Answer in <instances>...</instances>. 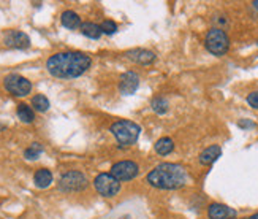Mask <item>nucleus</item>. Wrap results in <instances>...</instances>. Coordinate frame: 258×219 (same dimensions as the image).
<instances>
[{
	"mask_svg": "<svg viewBox=\"0 0 258 219\" xmlns=\"http://www.w3.org/2000/svg\"><path fill=\"white\" fill-rule=\"evenodd\" d=\"M125 57L128 61H132L138 65H151L157 56H155V52L151 49H146V48H133V49H128L125 51Z\"/></svg>",
	"mask_w": 258,
	"mask_h": 219,
	"instance_id": "nucleus-11",
	"label": "nucleus"
},
{
	"mask_svg": "<svg viewBox=\"0 0 258 219\" xmlns=\"http://www.w3.org/2000/svg\"><path fill=\"white\" fill-rule=\"evenodd\" d=\"M255 122L250 121V119H241L239 122H237V127L239 129H244V130H249V129H255Z\"/></svg>",
	"mask_w": 258,
	"mask_h": 219,
	"instance_id": "nucleus-24",
	"label": "nucleus"
},
{
	"mask_svg": "<svg viewBox=\"0 0 258 219\" xmlns=\"http://www.w3.org/2000/svg\"><path fill=\"white\" fill-rule=\"evenodd\" d=\"M94 188L101 197L111 198L119 194L120 181H117L111 173H98L94 180Z\"/></svg>",
	"mask_w": 258,
	"mask_h": 219,
	"instance_id": "nucleus-6",
	"label": "nucleus"
},
{
	"mask_svg": "<svg viewBox=\"0 0 258 219\" xmlns=\"http://www.w3.org/2000/svg\"><path fill=\"white\" fill-rule=\"evenodd\" d=\"M81 34H83L84 37L87 38H91V40H98L101 35H103V32H101V27H100V24H95V23H83L81 24Z\"/></svg>",
	"mask_w": 258,
	"mask_h": 219,
	"instance_id": "nucleus-16",
	"label": "nucleus"
},
{
	"mask_svg": "<svg viewBox=\"0 0 258 219\" xmlns=\"http://www.w3.org/2000/svg\"><path fill=\"white\" fill-rule=\"evenodd\" d=\"M140 88V76L133 70L122 73L119 78V92L124 96H132Z\"/></svg>",
	"mask_w": 258,
	"mask_h": 219,
	"instance_id": "nucleus-9",
	"label": "nucleus"
},
{
	"mask_svg": "<svg viewBox=\"0 0 258 219\" xmlns=\"http://www.w3.org/2000/svg\"><path fill=\"white\" fill-rule=\"evenodd\" d=\"M246 219H258V213H255V215H252V216H249V218H246Z\"/></svg>",
	"mask_w": 258,
	"mask_h": 219,
	"instance_id": "nucleus-25",
	"label": "nucleus"
},
{
	"mask_svg": "<svg viewBox=\"0 0 258 219\" xmlns=\"http://www.w3.org/2000/svg\"><path fill=\"white\" fill-rule=\"evenodd\" d=\"M110 132L116 138V142L122 148H128V146H133L138 142L140 134H141V127L133 121H128V119H120L116 121L111 127Z\"/></svg>",
	"mask_w": 258,
	"mask_h": 219,
	"instance_id": "nucleus-3",
	"label": "nucleus"
},
{
	"mask_svg": "<svg viewBox=\"0 0 258 219\" xmlns=\"http://www.w3.org/2000/svg\"><path fill=\"white\" fill-rule=\"evenodd\" d=\"M222 156V148L219 145H211L206 149H203L198 156V161L201 165H212L217 159Z\"/></svg>",
	"mask_w": 258,
	"mask_h": 219,
	"instance_id": "nucleus-13",
	"label": "nucleus"
},
{
	"mask_svg": "<svg viewBox=\"0 0 258 219\" xmlns=\"http://www.w3.org/2000/svg\"><path fill=\"white\" fill-rule=\"evenodd\" d=\"M125 219H128V218H125Z\"/></svg>",
	"mask_w": 258,
	"mask_h": 219,
	"instance_id": "nucleus-29",
	"label": "nucleus"
},
{
	"mask_svg": "<svg viewBox=\"0 0 258 219\" xmlns=\"http://www.w3.org/2000/svg\"><path fill=\"white\" fill-rule=\"evenodd\" d=\"M60 23L65 29H70V30H74V29H79L81 27V18L78 13H74L73 10H65L62 15H60Z\"/></svg>",
	"mask_w": 258,
	"mask_h": 219,
	"instance_id": "nucleus-14",
	"label": "nucleus"
},
{
	"mask_svg": "<svg viewBox=\"0 0 258 219\" xmlns=\"http://www.w3.org/2000/svg\"><path fill=\"white\" fill-rule=\"evenodd\" d=\"M16 115L24 124H30V122H33V119H35V113H33V108L29 107L27 103H19L18 105Z\"/></svg>",
	"mask_w": 258,
	"mask_h": 219,
	"instance_id": "nucleus-18",
	"label": "nucleus"
},
{
	"mask_svg": "<svg viewBox=\"0 0 258 219\" xmlns=\"http://www.w3.org/2000/svg\"><path fill=\"white\" fill-rule=\"evenodd\" d=\"M87 186H89V181H87V176L79 170H70L60 176L59 180V189L62 192H81L84 191Z\"/></svg>",
	"mask_w": 258,
	"mask_h": 219,
	"instance_id": "nucleus-5",
	"label": "nucleus"
},
{
	"mask_svg": "<svg viewBox=\"0 0 258 219\" xmlns=\"http://www.w3.org/2000/svg\"><path fill=\"white\" fill-rule=\"evenodd\" d=\"M92 57L81 51H62L52 54L46 61V70L54 78H79L91 69Z\"/></svg>",
	"mask_w": 258,
	"mask_h": 219,
	"instance_id": "nucleus-1",
	"label": "nucleus"
},
{
	"mask_svg": "<svg viewBox=\"0 0 258 219\" xmlns=\"http://www.w3.org/2000/svg\"><path fill=\"white\" fill-rule=\"evenodd\" d=\"M257 45H258V40H257Z\"/></svg>",
	"mask_w": 258,
	"mask_h": 219,
	"instance_id": "nucleus-28",
	"label": "nucleus"
},
{
	"mask_svg": "<svg viewBox=\"0 0 258 219\" xmlns=\"http://www.w3.org/2000/svg\"><path fill=\"white\" fill-rule=\"evenodd\" d=\"M100 27H101V32L106 35H114L119 30V25L114 23L113 19H105V21L100 24Z\"/></svg>",
	"mask_w": 258,
	"mask_h": 219,
	"instance_id": "nucleus-22",
	"label": "nucleus"
},
{
	"mask_svg": "<svg viewBox=\"0 0 258 219\" xmlns=\"http://www.w3.org/2000/svg\"><path fill=\"white\" fill-rule=\"evenodd\" d=\"M188 181L187 170L181 164L164 162L154 167L146 176V183L155 189L176 191L184 188Z\"/></svg>",
	"mask_w": 258,
	"mask_h": 219,
	"instance_id": "nucleus-2",
	"label": "nucleus"
},
{
	"mask_svg": "<svg viewBox=\"0 0 258 219\" xmlns=\"http://www.w3.org/2000/svg\"><path fill=\"white\" fill-rule=\"evenodd\" d=\"M205 46L206 49L215 57L225 56L230 49V38L228 34L222 27H212L208 30L205 37Z\"/></svg>",
	"mask_w": 258,
	"mask_h": 219,
	"instance_id": "nucleus-4",
	"label": "nucleus"
},
{
	"mask_svg": "<svg viewBox=\"0 0 258 219\" xmlns=\"http://www.w3.org/2000/svg\"><path fill=\"white\" fill-rule=\"evenodd\" d=\"M32 107L35 111H40V113H45L49 110V100H47V97L43 96V94H37V96H33L32 97Z\"/></svg>",
	"mask_w": 258,
	"mask_h": 219,
	"instance_id": "nucleus-19",
	"label": "nucleus"
},
{
	"mask_svg": "<svg viewBox=\"0 0 258 219\" xmlns=\"http://www.w3.org/2000/svg\"><path fill=\"white\" fill-rule=\"evenodd\" d=\"M43 152V146L42 143H32L29 148H27L24 151V157L29 159V161H35V159H38V156Z\"/></svg>",
	"mask_w": 258,
	"mask_h": 219,
	"instance_id": "nucleus-21",
	"label": "nucleus"
},
{
	"mask_svg": "<svg viewBox=\"0 0 258 219\" xmlns=\"http://www.w3.org/2000/svg\"><path fill=\"white\" fill-rule=\"evenodd\" d=\"M154 149L160 156H168V154H171L173 149H174V142L169 137H162L155 142Z\"/></svg>",
	"mask_w": 258,
	"mask_h": 219,
	"instance_id": "nucleus-17",
	"label": "nucleus"
},
{
	"mask_svg": "<svg viewBox=\"0 0 258 219\" xmlns=\"http://www.w3.org/2000/svg\"><path fill=\"white\" fill-rule=\"evenodd\" d=\"M0 129H3V125H0Z\"/></svg>",
	"mask_w": 258,
	"mask_h": 219,
	"instance_id": "nucleus-27",
	"label": "nucleus"
},
{
	"mask_svg": "<svg viewBox=\"0 0 258 219\" xmlns=\"http://www.w3.org/2000/svg\"><path fill=\"white\" fill-rule=\"evenodd\" d=\"M5 89L15 97H25L32 92V83L27 78L18 75V73H10L3 79Z\"/></svg>",
	"mask_w": 258,
	"mask_h": 219,
	"instance_id": "nucleus-7",
	"label": "nucleus"
},
{
	"mask_svg": "<svg viewBox=\"0 0 258 219\" xmlns=\"http://www.w3.org/2000/svg\"><path fill=\"white\" fill-rule=\"evenodd\" d=\"M252 5H254V8H255V10H258V0H255V2H252Z\"/></svg>",
	"mask_w": 258,
	"mask_h": 219,
	"instance_id": "nucleus-26",
	"label": "nucleus"
},
{
	"mask_svg": "<svg viewBox=\"0 0 258 219\" xmlns=\"http://www.w3.org/2000/svg\"><path fill=\"white\" fill-rule=\"evenodd\" d=\"M208 218L209 219H236L237 211L225 203L214 202L208 205Z\"/></svg>",
	"mask_w": 258,
	"mask_h": 219,
	"instance_id": "nucleus-12",
	"label": "nucleus"
},
{
	"mask_svg": "<svg viewBox=\"0 0 258 219\" xmlns=\"http://www.w3.org/2000/svg\"><path fill=\"white\" fill-rule=\"evenodd\" d=\"M246 100L249 103V107H252L254 110H258V91H252V92H250Z\"/></svg>",
	"mask_w": 258,
	"mask_h": 219,
	"instance_id": "nucleus-23",
	"label": "nucleus"
},
{
	"mask_svg": "<svg viewBox=\"0 0 258 219\" xmlns=\"http://www.w3.org/2000/svg\"><path fill=\"white\" fill-rule=\"evenodd\" d=\"M110 173L116 178L117 181H132L133 178H137L140 173V167L137 162L133 161H119L111 165Z\"/></svg>",
	"mask_w": 258,
	"mask_h": 219,
	"instance_id": "nucleus-8",
	"label": "nucleus"
},
{
	"mask_svg": "<svg viewBox=\"0 0 258 219\" xmlns=\"http://www.w3.org/2000/svg\"><path fill=\"white\" fill-rule=\"evenodd\" d=\"M52 183V173L51 170L47 169H38L35 171V175H33V184H35V188L38 189H46L49 188Z\"/></svg>",
	"mask_w": 258,
	"mask_h": 219,
	"instance_id": "nucleus-15",
	"label": "nucleus"
},
{
	"mask_svg": "<svg viewBox=\"0 0 258 219\" xmlns=\"http://www.w3.org/2000/svg\"><path fill=\"white\" fill-rule=\"evenodd\" d=\"M3 43L8 46V48L25 49L30 46V37L23 30H8L3 35Z\"/></svg>",
	"mask_w": 258,
	"mask_h": 219,
	"instance_id": "nucleus-10",
	"label": "nucleus"
},
{
	"mask_svg": "<svg viewBox=\"0 0 258 219\" xmlns=\"http://www.w3.org/2000/svg\"><path fill=\"white\" fill-rule=\"evenodd\" d=\"M151 107L155 113H157V115H165V113L169 110V102L164 96H157V97L152 98Z\"/></svg>",
	"mask_w": 258,
	"mask_h": 219,
	"instance_id": "nucleus-20",
	"label": "nucleus"
}]
</instances>
